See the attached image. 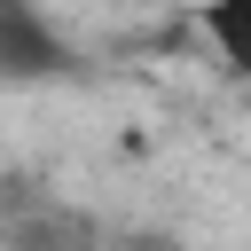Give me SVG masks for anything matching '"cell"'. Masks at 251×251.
Masks as SVG:
<instances>
[{"mask_svg": "<svg viewBox=\"0 0 251 251\" xmlns=\"http://www.w3.org/2000/svg\"><path fill=\"white\" fill-rule=\"evenodd\" d=\"M63 63H71V47L55 39V24L31 0H0V78H47Z\"/></svg>", "mask_w": 251, "mask_h": 251, "instance_id": "1", "label": "cell"}, {"mask_svg": "<svg viewBox=\"0 0 251 251\" xmlns=\"http://www.w3.org/2000/svg\"><path fill=\"white\" fill-rule=\"evenodd\" d=\"M196 31H204V47L235 78H251V0H204L196 8Z\"/></svg>", "mask_w": 251, "mask_h": 251, "instance_id": "2", "label": "cell"}]
</instances>
